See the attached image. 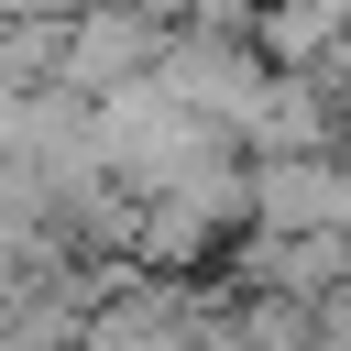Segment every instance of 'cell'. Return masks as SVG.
Instances as JSON below:
<instances>
[{
	"label": "cell",
	"mask_w": 351,
	"mask_h": 351,
	"mask_svg": "<svg viewBox=\"0 0 351 351\" xmlns=\"http://www.w3.org/2000/svg\"><path fill=\"white\" fill-rule=\"evenodd\" d=\"M252 230H351V165H329V154H263Z\"/></svg>",
	"instance_id": "1"
},
{
	"label": "cell",
	"mask_w": 351,
	"mask_h": 351,
	"mask_svg": "<svg viewBox=\"0 0 351 351\" xmlns=\"http://www.w3.org/2000/svg\"><path fill=\"white\" fill-rule=\"evenodd\" d=\"M11 11H22V0H0V22H11Z\"/></svg>",
	"instance_id": "2"
}]
</instances>
